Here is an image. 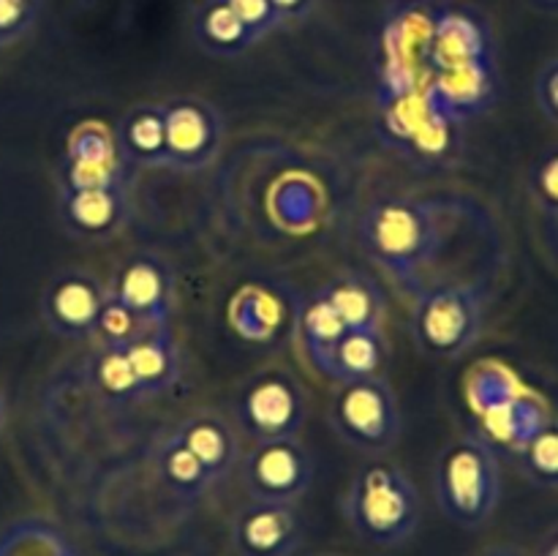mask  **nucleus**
<instances>
[{
  "label": "nucleus",
  "instance_id": "12",
  "mask_svg": "<svg viewBox=\"0 0 558 556\" xmlns=\"http://www.w3.org/2000/svg\"><path fill=\"white\" fill-rule=\"evenodd\" d=\"M114 298L134 311L150 330L172 327L174 281L167 262L156 254H136L120 267Z\"/></svg>",
  "mask_w": 558,
  "mask_h": 556
},
{
  "label": "nucleus",
  "instance_id": "31",
  "mask_svg": "<svg viewBox=\"0 0 558 556\" xmlns=\"http://www.w3.org/2000/svg\"><path fill=\"white\" fill-rule=\"evenodd\" d=\"M223 3H227L229 9L240 16V22L248 27L251 36H254L256 41H262L267 33H272L276 27H281V20H278V14H276V9H272L270 0H223Z\"/></svg>",
  "mask_w": 558,
  "mask_h": 556
},
{
  "label": "nucleus",
  "instance_id": "23",
  "mask_svg": "<svg viewBox=\"0 0 558 556\" xmlns=\"http://www.w3.org/2000/svg\"><path fill=\"white\" fill-rule=\"evenodd\" d=\"M158 472H161L169 491H172L174 496H183V499L202 496L213 485V478L207 474V469L202 467L199 458H196L178 436H172V439L158 450Z\"/></svg>",
  "mask_w": 558,
  "mask_h": 556
},
{
  "label": "nucleus",
  "instance_id": "18",
  "mask_svg": "<svg viewBox=\"0 0 558 556\" xmlns=\"http://www.w3.org/2000/svg\"><path fill=\"white\" fill-rule=\"evenodd\" d=\"M343 333H347V327H343L341 316L332 311V305L327 303L319 292H314L303 305H300V316H298L300 347H303V354L308 358V363L314 365L319 374L330 376L332 352H336Z\"/></svg>",
  "mask_w": 558,
  "mask_h": 556
},
{
  "label": "nucleus",
  "instance_id": "35",
  "mask_svg": "<svg viewBox=\"0 0 558 556\" xmlns=\"http://www.w3.org/2000/svg\"><path fill=\"white\" fill-rule=\"evenodd\" d=\"M532 3L537 5V9L554 11V14H558V0H532Z\"/></svg>",
  "mask_w": 558,
  "mask_h": 556
},
{
  "label": "nucleus",
  "instance_id": "19",
  "mask_svg": "<svg viewBox=\"0 0 558 556\" xmlns=\"http://www.w3.org/2000/svg\"><path fill=\"white\" fill-rule=\"evenodd\" d=\"M194 38L213 58H238L256 44L248 27L223 0H205L194 16Z\"/></svg>",
  "mask_w": 558,
  "mask_h": 556
},
{
  "label": "nucleus",
  "instance_id": "24",
  "mask_svg": "<svg viewBox=\"0 0 558 556\" xmlns=\"http://www.w3.org/2000/svg\"><path fill=\"white\" fill-rule=\"evenodd\" d=\"M125 153L109 158H65L60 189H125Z\"/></svg>",
  "mask_w": 558,
  "mask_h": 556
},
{
  "label": "nucleus",
  "instance_id": "21",
  "mask_svg": "<svg viewBox=\"0 0 558 556\" xmlns=\"http://www.w3.org/2000/svg\"><path fill=\"white\" fill-rule=\"evenodd\" d=\"M387 360V343L381 330H347L332 352L330 379L332 382H354L379 376L381 365Z\"/></svg>",
  "mask_w": 558,
  "mask_h": 556
},
{
  "label": "nucleus",
  "instance_id": "14",
  "mask_svg": "<svg viewBox=\"0 0 558 556\" xmlns=\"http://www.w3.org/2000/svg\"><path fill=\"white\" fill-rule=\"evenodd\" d=\"M316 292L332 305L347 330H381V322L387 314L385 294H381L379 283L365 273H341Z\"/></svg>",
  "mask_w": 558,
  "mask_h": 556
},
{
  "label": "nucleus",
  "instance_id": "34",
  "mask_svg": "<svg viewBox=\"0 0 558 556\" xmlns=\"http://www.w3.org/2000/svg\"><path fill=\"white\" fill-rule=\"evenodd\" d=\"M483 556H526V554L518 548H490V551H485Z\"/></svg>",
  "mask_w": 558,
  "mask_h": 556
},
{
  "label": "nucleus",
  "instance_id": "29",
  "mask_svg": "<svg viewBox=\"0 0 558 556\" xmlns=\"http://www.w3.org/2000/svg\"><path fill=\"white\" fill-rule=\"evenodd\" d=\"M120 150L112 142L109 131L98 123H80L69 136V150L65 158H109Z\"/></svg>",
  "mask_w": 558,
  "mask_h": 556
},
{
  "label": "nucleus",
  "instance_id": "20",
  "mask_svg": "<svg viewBox=\"0 0 558 556\" xmlns=\"http://www.w3.org/2000/svg\"><path fill=\"white\" fill-rule=\"evenodd\" d=\"M0 556H80L58 523L22 516L0 527Z\"/></svg>",
  "mask_w": 558,
  "mask_h": 556
},
{
  "label": "nucleus",
  "instance_id": "6",
  "mask_svg": "<svg viewBox=\"0 0 558 556\" xmlns=\"http://www.w3.org/2000/svg\"><path fill=\"white\" fill-rule=\"evenodd\" d=\"M305 392L287 371H262L234 398L238 425L254 442L298 439L308 414Z\"/></svg>",
  "mask_w": 558,
  "mask_h": 556
},
{
  "label": "nucleus",
  "instance_id": "30",
  "mask_svg": "<svg viewBox=\"0 0 558 556\" xmlns=\"http://www.w3.org/2000/svg\"><path fill=\"white\" fill-rule=\"evenodd\" d=\"M529 185H532V194L534 200H537V205L543 207L545 213L558 218V147L545 153V156L534 164Z\"/></svg>",
  "mask_w": 558,
  "mask_h": 556
},
{
  "label": "nucleus",
  "instance_id": "15",
  "mask_svg": "<svg viewBox=\"0 0 558 556\" xmlns=\"http://www.w3.org/2000/svg\"><path fill=\"white\" fill-rule=\"evenodd\" d=\"M60 216L76 234H109L125 216V189H60Z\"/></svg>",
  "mask_w": 558,
  "mask_h": 556
},
{
  "label": "nucleus",
  "instance_id": "17",
  "mask_svg": "<svg viewBox=\"0 0 558 556\" xmlns=\"http://www.w3.org/2000/svg\"><path fill=\"white\" fill-rule=\"evenodd\" d=\"M174 436L199 458L213 483L227 478L234 463H238V439L232 434V425L218 418V414H194V418L180 425Z\"/></svg>",
  "mask_w": 558,
  "mask_h": 556
},
{
  "label": "nucleus",
  "instance_id": "26",
  "mask_svg": "<svg viewBox=\"0 0 558 556\" xmlns=\"http://www.w3.org/2000/svg\"><path fill=\"white\" fill-rule=\"evenodd\" d=\"M523 472L532 483L545 488H558V428L545 425L526 442L521 450Z\"/></svg>",
  "mask_w": 558,
  "mask_h": 556
},
{
  "label": "nucleus",
  "instance_id": "25",
  "mask_svg": "<svg viewBox=\"0 0 558 556\" xmlns=\"http://www.w3.org/2000/svg\"><path fill=\"white\" fill-rule=\"evenodd\" d=\"M150 327L140 319L131 309H125L112 292H109L107 303H104L101 316L96 322V333L93 336L98 338V347H114L123 349L129 343H134L136 338H142Z\"/></svg>",
  "mask_w": 558,
  "mask_h": 556
},
{
  "label": "nucleus",
  "instance_id": "16",
  "mask_svg": "<svg viewBox=\"0 0 558 556\" xmlns=\"http://www.w3.org/2000/svg\"><path fill=\"white\" fill-rule=\"evenodd\" d=\"M142 398L167 392L178 382V349H174L172 327L147 330L134 343L123 347Z\"/></svg>",
  "mask_w": 558,
  "mask_h": 556
},
{
  "label": "nucleus",
  "instance_id": "28",
  "mask_svg": "<svg viewBox=\"0 0 558 556\" xmlns=\"http://www.w3.org/2000/svg\"><path fill=\"white\" fill-rule=\"evenodd\" d=\"M41 0H0V47H11L33 31Z\"/></svg>",
  "mask_w": 558,
  "mask_h": 556
},
{
  "label": "nucleus",
  "instance_id": "10",
  "mask_svg": "<svg viewBox=\"0 0 558 556\" xmlns=\"http://www.w3.org/2000/svg\"><path fill=\"white\" fill-rule=\"evenodd\" d=\"M428 71L456 69V65L496 60V41L488 20L466 5L434 9V25L428 38Z\"/></svg>",
  "mask_w": 558,
  "mask_h": 556
},
{
  "label": "nucleus",
  "instance_id": "7",
  "mask_svg": "<svg viewBox=\"0 0 558 556\" xmlns=\"http://www.w3.org/2000/svg\"><path fill=\"white\" fill-rule=\"evenodd\" d=\"M240 480L251 501L294 505L314 480V463L298 439L256 442L240 461Z\"/></svg>",
  "mask_w": 558,
  "mask_h": 556
},
{
  "label": "nucleus",
  "instance_id": "4",
  "mask_svg": "<svg viewBox=\"0 0 558 556\" xmlns=\"http://www.w3.org/2000/svg\"><path fill=\"white\" fill-rule=\"evenodd\" d=\"M483 294L469 283H439L423 289L414 303V338L434 358H458L483 330Z\"/></svg>",
  "mask_w": 558,
  "mask_h": 556
},
{
  "label": "nucleus",
  "instance_id": "11",
  "mask_svg": "<svg viewBox=\"0 0 558 556\" xmlns=\"http://www.w3.org/2000/svg\"><path fill=\"white\" fill-rule=\"evenodd\" d=\"M428 93L436 112L450 123H466L488 112L499 98V65L496 60L430 71Z\"/></svg>",
  "mask_w": 558,
  "mask_h": 556
},
{
  "label": "nucleus",
  "instance_id": "22",
  "mask_svg": "<svg viewBox=\"0 0 558 556\" xmlns=\"http://www.w3.org/2000/svg\"><path fill=\"white\" fill-rule=\"evenodd\" d=\"M120 150L129 158L153 167H163L167 131L161 104H140L120 123Z\"/></svg>",
  "mask_w": 558,
  "mask_h": 556
},
{
  "label": "nucleus",
  "instance_id": "33",
  "mask_svg": "<svg viewBox=\"0 0 558 556\" xmlns=\"http://www.w3.org/2000/svg\"><path fill=\"white\" fill-rule=\"evenodd\" d=\"M281 25H298L314 11L316 0H270Z\"/></svg>",
  "mask_w": 558,
  "mask_h": 556
},
{
  "label": "nucleus",
  "instance_id": "37",
  "mask_svg": "<svg viewBox=\"0 0 558 556\" xmlns=\"http://www.w3.org/2000/svg\"><path fill=\"white\" fill-rule=\"evenodd\" d=\"M545 556H558V543H556V545H554V548H550V551H548V554H545Z\"/></svg>",
  "mask_w": 558,
  "mask_h": 556
},
{
  "label": "nucleus",
  "instance_id": "3",
  "mask_svg": "<svg viewBox=\"0 0 558 556\" xmlns=\"http://www.w3.org/2000/svg\"><path fill=\"white\" fill-rule=\"evenodd\" d=\"M501 501V467L496 450L483 436L452 442L436 467V505L447 521L480 529Z\"/></svg>",
  "mask_w": 558,
  "mask_h": 556
},
{
  "label": "nucleus",
  "instance_id": "27",
  "mask_svg": "<svg viewBox=\"0 0 558 556\" xmlns=\"http://www.w3.org/2000/svg\"><path fill=\"white\" fill-rule=\"evenodd\" d=\"M96 382L107 396L118 398V401H140L142 398L140 385H136L134 371H131L123 349L98 347Z\"/></svg>",
  "mask_w": 558,
  "mask_h": 556
},
{
  "label": "nucleus",
  "instance_id": "8",
  "mask_svg": "<svg viewBox=\"0 0 558 556\" xmlns=\"http://www.w3.org/2000/svg\"><path fill=\"white\" fill-rule=\"evenodd\" d=\"M163 131H167V150L163 167L194 169L207 167L221 150L223 120L213 104L202 98H172L163 101Z\"/></svg>",
  "mask_w": 558,
  "mask_h": 556
},
{
  "label": "nucleus",
  "instance_id": "32",
  "mask_svg": "<svg viewBox=\"0 0 558 556\" xmlns=\"http://www.w3.org/2000/svg\"><path fill=\"white\" fill-rule=\"evenodd\" d=\"M534 98H537L539 112L558 125V55L539 69L537 82H534Z\"/></svg>",
  "mask_w": 558,
  "mask_h": 556
},
{
  "label": "nucleus",
  "instance_id": "5",
  "mask_svg": "<svg viewBox=\"0 0 558 556\" xmlns=\"http://www.w3.org/2000/svg\"><path fill=\"white\" fill-rule=\"evenodd\" d=\"M330 423L347 445L387 452L401 436V412L390 382L381 376L341 382L330 403Z\"/></svg>",
  "mask_w": 558,
  "mask_h": 556
},
{
  "label": "nucleus",
  "instance_id": "13",
  "mask_svg": "<svg viewBox=\"0 0 558 556\" xmlns=\"http://www.w3.org/2000/svg\"><path fill=\"white\" fill-rule=\"evenodd\" d=\"M232 543L240 556H294L303 543V521L294 505L251 501L234 516Z\"/></svg>",
  "mask_w": 558,
  "mask_h": 556
},
{
  "label": "nucleus",
  "instance_id": "1",
  "mask_svg": "<svg viewBox=\"0 0 558 556\" xmlns=\"http://www.w3.org/2000/svg\"><path fill=\"white\" fill-rule=\"evenodd\" d=\"M360 245L398 287L417 292L425 265L441 245L434 205L398 194L371 202L360 218Z\"/></svg>",
  "mask_w": 558,
  "mask_h": 556
},
{
  "label": "nucleus",
  "instance_id": "9",
  "mask_svg": "<svg viewBox=\"0 0 558 556\" xmlns=\"http://www.w3.org/2000/svg\"><path fill=\"white\" fill-rule=\"evenodd\" d=\"M109 292L93 273L63 270L49 281L41 298V316L60 338H90Z\"/></svg>",
  "mask_w": 558,
  "mask_h": 556
},
{
  "label": "nucleus",
  "instance_id": "2",
  "mask_svg": "<svg viewBox=\"0 0 558 556\" xmlns=\"http://www.w3.org/2000/svg\"><path fill=\"white\" fill-rule=\"evenodd\" d=\"M343 516L363 543L396 548L417 532L423 501L414 480L398 463L376 458L354 474L343 496Z\"/></svg>",
  "mask_w": 558,
  "mask_h": 556
},
{
  "label": "nucleus",
  "instance_id": "36",
  "mask_svg": "<svg viewBox=\"0 0 558 556\" xmlns=\"http://www.w3.org/2000/svg\"><path fill=\"white\" fill-rule=\"evenodd\" d=\"M5 425V398H3V390H0V431H3Z\"/></svg>",
  "mask_w": 558,
  "mask_h": 556
}]
</instances>
